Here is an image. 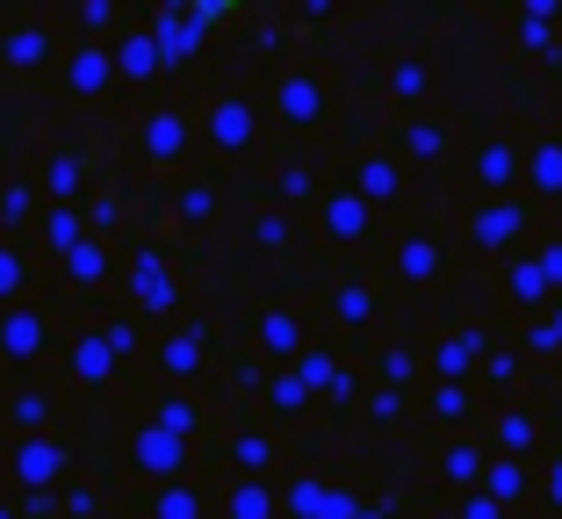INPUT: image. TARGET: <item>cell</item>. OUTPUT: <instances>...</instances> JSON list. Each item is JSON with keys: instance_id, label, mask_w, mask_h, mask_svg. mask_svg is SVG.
<instances>
[{"instance_id": "6da1fadb", "label": "cell", "mask_w": 562, "mask_h": 519, "mask_svg": "<svg viewBox=\"0 0 562 519\" xmlns=\"http://www.w3.org/2000/svg\"><path fill=\"white\" fill-rule=\"evenodd\" d=\"M166 519H195V498H166Z\"/></svg>"}]
</instances>
